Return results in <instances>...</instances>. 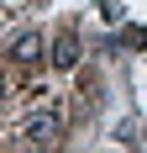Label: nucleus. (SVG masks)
<instances>
[{
  "instance_id": "nucleus-2",
  "label": "nucleus",
  "mask_w": 147,
  "mask_h": 153,
  "mask_svg": "<svg viewBox=\"0 0 147 153\" xmlns=\"http://www.w3.org/2000/svg\"><path fill=\"white\" fill-rule=\"evenodd\" d=\"M47 63L68 74L74 63H79V37H74V32H58V37H53V48H47Z\"/></svg>"
},
{
  "instance_id": "nucleus-4",
  "label": "nucleus",
  "mask_w": 147,
  "mask_h": 153,
  "mask_svg": "<svg viewBox=\"0 0 147 153\" xmlns=\"http://www.w3.org/2000/svg\"><path fill=\"white\" fill-rule=\"evenodd\" d=\"M132 42H142V48H147V27H137V32H132Z\"/></svg>"
},
{
  "instance_id": "nucleus-3",
  "label": "nucleus",
  "mask_w": 147,
  "mask_h": 153,
  "mask_svg": "<svg viewBox=\"0 0 147 153\" xmlns=\"http://www.w3.org/2000/svg\"><path fill=\"white\" fill-rule=\"evenodd\" d=\"M42 58V32H21L11 42V63H21V69H32V63Z\"/></svg>"
},
{
  "instance_id": "nucleus-1",
  "label": "nucleus",
  "mask_w": 147,
  "mask_h": 153,
  "mask_svg": "<svg viewBox=\"0 0 147 153\" xmlns=\"http://www.w3.org/2000/svg\"><path fill=\"white\" fill-rule=\"evenodd\" d=\"M21 143H32V148H53V143H63V111L58 106H37L21 116Z\"/></svg>"
}]
</instances>
